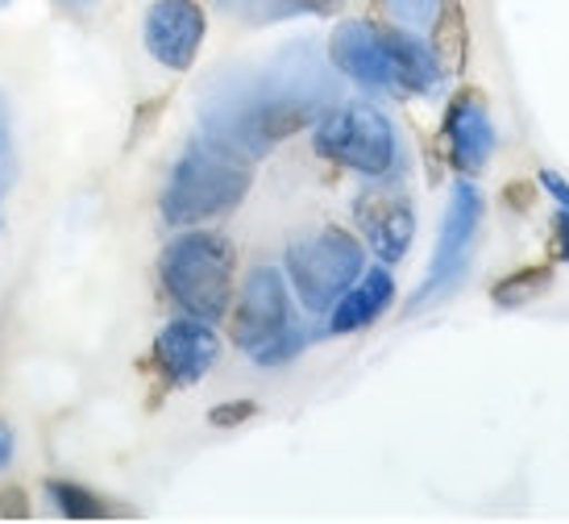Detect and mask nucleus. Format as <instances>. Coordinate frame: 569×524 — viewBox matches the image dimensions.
I'll use <instances>...</instances> for the list:
<instances>
[{
	"instance_id": "7",
	"label": "nucleus",
	"mask_w": 569,
	"mask_h": 524,
	"mask_svg": "<svg viewBox=\"0 0 569 524\" xmlns=\"http://www.w3.org/2000/svg\"><path fill=\"white\" fill-rule=\"evenodd\" d=\"M366 270V250L346 229H320L312 238L287 246V284L296 287L303 308L329 313V304Z\"/></svg>"
},
{
	"instance_id": "25",
	"label": "nucleus",
	"mask_w": 569,
	"mask_h": 524,
	"mask_svg": "<svg viewBox=\"0 0 569 524\" xmlns=\"http://www.w3.org/2000/svg\"><path fill=\"white\" fill-rule=\"evenodd\" d=\"M80 4H83V0H80Z\"/></svg>"
},
{
	"instance_id": "17",
	"label": "nucleus",
	"mask_w": 569,
	"mask_h": 524,
	"mask_svg": "<svg viewBox=\"0 0 569 524\" xmlns=\"http://www.w3.org/2000/svg\"><path fill=\"white\" fill-rule=\"evenodd\" d=\"M432 38H437V59H449V67H458L461 59V47H466V26H461L458 9H449V13H437V21H432Z\"/></svg>"
},
{
	"instance_id": "6",
	"label": "nucleus",
	"mask_w": 569,
	"mask_h": 524,
	"mask_svg": "<svg viewBox=\"0 0 569 524\" xmlns=\"http://www.w3.org/2000/svg\"><path fill=\"white\" fill-rule=\"evenodd\" d=\"M317 150L320 159L337 162L346 171L382 179L396 167V129L375 105H362V100H349L337 109L329 105L317 121Z\"/></svg>"
},
{
	"instance_id": "18",
	"label": "nucleus",
	"mask_w": 569,
	"mask_h": 524,
	"mask_svg": "<svg viewBox=\"0 0 569 524\" xmlns=\"http://www.w3.org/2000/svg\"><path fill=\"white\" fill-rule=\"evenodd\" d=\"M382 9L403 26H428L437 21V0H382Z\"/></svg>"
},
{
	"instance_id": "22",
	"label": "nucleus",
	"mask_w": 569,
	"mask_h": 524,
	"mask_svg": "<svg viewBox=\"0 0 569 524\" xmlns=\"http://www.w3.org/2000/svg\"><path fill=\"white\" fill-rule=\"evenodd\" d=\"M13 429H9V425H0V471H4V466H9V462H13Z\"/></svg>"
},
{
	"instance_id": "3",
	"label": "nucleus",
	"mask_w": 569,
	"mask_h": 524,
	"mask_svg": "<svg viewBox=\"0 0 569 524\" xmlns=\"http://www.w3.org/2000/svg\"><path fill=\"white\" fill-rule=\"evenodd\" d=\"M250 191V162L224 155L221 146L196 142L174 162L167 191H162V217L167 225H200L224 217L246 200Z\"/></svg>"
},
{
	"instance_id": "19",
	"label": "nucleus",
	"mask_w": 569,
	"mask_h": 524,
	"mask_svg": "<svg viewBox=\"0 0 569 524\" xmlns=\"http://www.w3.org/2000/svg\"><path fill=\"white\" fill-rule=\"evenodd\" d=\"M545 179V191L557 200V229H561V250H566V258H569V184L561 179V175H553V171H545L540 175Z\"/></svg>"
},
{
	"instance_id": "1",
	"label": "nucleus",
	"mask_w": 569,
	"mask_h": 524,
	"mask_svg": "<svg viewBox=\"0 0 569 524\" xmlns=\"http://www.w3.org/2000/svg\"><path fill=\"white\" fill-rule=\"evenodd\" d=\"M329 105L332 76L325 59L308 47H291L253 76H229L212 83L200 109V134L204 142L221 146L224 155L253 162L274 142L317 121Z\"/></svg>"
},
{
	"instance_id": "5",
	"label": "nucleus",
	"mask_w": 569,
	"mask_h": 524,
	"mask_svg": "<svg viewBox=\"0 0 569 524\" xmlns=\"http://www.w3.org/2000/svg\"><path fill=\"white\" fill-rule=\"evenodd\" d=\"M162 287L188 317L221 320L233 300V246L221 234H183L162 250Z\"/></svg>"
},
{
	"instance_id": "13",
	"label": "nucleus",
	"mask_w": 569,
	"mask_h": 524,
	"mask_svg": "<svg viewBox=\"0 0 569 524\" xmlns=\"http://www.w3.org/2000/svg\"><path fill=\"white\" fill-rule=\"evenodd\" d=\"M396 300V279H391V270L387 267H370L362 270L353 284L329 304V334H358L366 325H375V320L391 308Z\"/></svg>"
},
{
	"instance_id": "24",
	"label": "nucleus",
	"mask_w": 569,
	"mask_h": 524,
	"mask_svg": "<svg viewBox=\"0 0 569 524\" xmlns=\"http://www.w3.org/2000/svg\"><path fill=\"white\" fill-rule=\"evenodd\" d=\"M4 4H13V0H0V9H4Z\"/></svg>"
},
{
	"instance_id": "21",
	"label": "nucleus",
	"mask_w": 569,
	"mask_h": 524,
	"mask_svg": "<svg viewBox=\"0 0 569 524\" xmlns=\"http://www.w3.org/2000/svg\"><path fill=\"white\" fill-rule=\"evenodd\" d=\"M253 416V404L250 399H238V404H221V408H212V425H241V421H250Z\"/></svg>"
},
{
	"instance_id": "16",
	"label": "nucleus",
	"mask_w": 569,
	"mask_h": 524,
	"mask_svg": "<svg viewBox=\"0 0 569 524\" xmlns=\"http://www.w3.org/2000/svg\"><path fill=\"white\" fill-rule=\"evenodd\" d=\"M549 287H553V267H523L516 275L499 279L495 291H490V300L499 304V308H523V304L540 300Z\"/></svg>"
},
{
	"instance_id": "11",
	"label": "nucleus",
	"mask_w": 569,
	"mask_h": 524,
	"mask_svg": "<svg viewBox=\"0 0 569 524\" xmlns=\"http://www.w3.org/2000/svg\"><path fill=\"white\" fill-rule=\"evenodd\" d=\"M208 33V17L196 0H154L146 13V50L167 71H188Z\"/></svg>"
},
{
	"instance_id": "14",
	"label": "nucleus",
	"mask_w": 569,
	"mask_h": 524,
	"mask_svg": "<svg viewBox=\"0 0 569 524\" xmlns=\"http://www.w3.org/2000/svg\"><path fill=\"white\" fill-rule=\"evenodd\" d=\"M224 13L246 21V26H270L300 13H337L346 0H217Z\"/></svg>"
},
{
	"instance_id": "4",
	"label": "nucleus",
	"mask_w": 569,
	"mask_h": 524,
	"mask_svg": "<svg viewBox=\"0 0 569 524\" xmlns=\"http://www.w3.org/2000/svg\"><path fill=\"white\" fill-rule=\"evenodd\" d=\"M233 342H238L253 363L283 366L308 346V329L296 320L291 308V284L283 270L253 267L241 300L233 308Z\"/></svg>"
},
{
	"instance_id": "10",
	"label": "nucleus",
	"mask_w": 569,
	"mask_h": 524,
	"mask_svg": "<svg viewBox=\"0 0 569 524\" xmlns=\"http://www.w3.org/2000/svg\"><path fill=\"white\" fill-rule=\"evenodd\" d=\"M221 358V337L212 334V325L200 317H179L171 325H162L154 337V366L162 370V379L174 387H191L200 383Z\"/></svg>"
},
{
	"instance_id": "23",
	"label": "nucleus",
	"mask_w": 569,
	"mask_h": 524,
	"mask_svg": "<svg viewBox=\"0 0 569 524\" xmlns=\"http://www.w3.org/2000/svg\"><path fill=\"white\" fill-rule=\"evenodd\" d=\"M0 155H4V117H0Z\"/></svg>"
},
{
	"instance_id": "15",
	"label": "nucleus",
	"mask_w": 569,
	"mask_h": 524,
	"mask_svg": "<svg viewBox=\"0 0 569 524\" xmlns=\"http://www.w3.org/2000/svg\"><path fill=\"white\" fill-rule=\"evenodd\" d=\"M47 495L50 504L59 508V516H67V521H109L112 516L100 495L80 487V483H67V478H50Z\"/></svg>"
},
{
	"instance_id": "2",
	"label": "nucleus",
	"mask_w": 569,
	"mask_h": 524,
	"mask_svg": "<svg viewBox=\"0 0 569 524\" xmlns=\"http://www.w3.org/2000/svg\"><path fill=\"white\" fill-rule=\"evenodd\" d=\"M329 59L346 80L362 83L366 92L432 96L445 80L437 50L425 47L416 33L370 21H341L329 38Z\"/></svg>"
},
{
	"instance_id": "8",
	"label": "nucleus",
	"mask_w": 569,
	"mask_h": 524,
	"mask_svg": "<svg viewBox=\"0 0 569 524\" xmlns=\"http://www.w3.org/2000/svg\"><path fill=\"white\" fill-rule=\"evenodd\" d=\"M482 208H487L482 205V191H478L470 179L453 184L449 205H445V217H441L437 255H432V263H428L425 284L416 287V296H411V304H408L411 313H420L425 304L441 300L445 291L466 275V263H470L475 238H478V229H482Z\"/></svg>"
},
{
	"instance_id": "20",
	"label": "nucleus",
	"mask_w": 569,
	"mask_h": 524,
	"mask_svg": "<svg viewBox=\"0 0 569 524\" xmlns=\"http://www.w3.org/2000/svg\"><path fill=\"white\" fill-rule=\"evenodd\" d=\"M0 516H4V521H26V516H30V500H26V492L4 487V492H0Z\"/></svg>"
},
{
	"instance_id": "12",
	"label": "nucleus",
	"mask_w": 569,
	"mask_h": 524,
	"mask_svg": "<svg viewBox=\"0 0 569 524\" xmlns=\"http://www.w3.org/2000/svg\"><path fill=\"white\" fill-rule=\"evenodd\" d=\"M445 142H449V159L461 175H478L487 171L490 155H495V126H490V112L482 105V96L461 92L453 105H449V117H445Z\"/></svg>"
},
{
	"instance_id": "9",
	"label": "nucleus",
	"mask_w": 569,
	"mask_h": 524,
	"mask_svg": "<svg viewBox=\"0 0 569 524\" xmlns=\"http://www.w3.org/2000/svg\"><path fill=\"white\" fill-rule=\"evenodd\" d=\"M353 221L362 229L366 246L382 258V263H399L411 250L416 238V208H411L408 191L396 184H375L353 200Z\"/></svg>"
}]
</instances>
